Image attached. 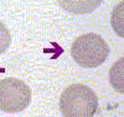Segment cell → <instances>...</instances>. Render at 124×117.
Returning <instances> with one entry per match:
<instances>
[{"instance_id":"1","label":"cell","mask_w":124,"mask_h":117,"mask_svg":"<svg viewBox=\"0 0 124 117\" xmlns=\"http://www.w3.org/2000/svg\"><path fill=\"white\" fill-rule=\"evenodd\" d=\"M97 110V95L85 84H72L61 94L60 111L65 117H93Z\"/></svg>"},{"instance_id":"2","label":"cell","mask_w":124,"mask_h":117,"mask_svg":"<svg viewBox=\"0 0 124 117\" xmlns=\"http://www.w3.org/2000/svg\"><path fill=\"white\" fill-rule=\"evenodd\" d=\"M109 54L107 42L97 33H85L77 37L71 47V56L82 68H97Z\"/></svg>"},{"instance_id":"3","label":"cell","mask_w":124,"mask_h":117,"mask_svg":"<svg viewBox=\"0 0 124 117\" xmlns=\"http://www.w3.org/2000/svg\"><path fill=\"white\" fill-rule=\"evenodd\" d=\"M31 101V90L16 78L0 80V110L9 113L24 111Z\"/></svg>"},{"instance_id":"4","label":"cell","mask_w":124,"mask_h":117,"mask_svg":"<svg viewBox=\"0 0 124 117\" xmlns=\"http://www.w3.org/2000/svg\"><path fill=\"white\" fill-rule=\"evenodd\" d=\"M103 0H58L60 6L65 11L75 15L89 14L101 5Z\"/></svg>"},{"instance_id":"5","label":"cell","mask_w":124,"mask_h":117,"mask_svg":"<svg viewBox=\"0 0 124 117\" xmlns=\"http://www.w3.org/2000/svg\"><path fill=\"white\" fill-rule=\"evenodd\" d=\"M109 83L119 94H124V57L118 59L109 70Z\"/></svg>"},{"instance_id":"6","label":"cell","mask_w":124,"mask_h":117,"mask_svg":"<svg viewBox=\"0 0 124 117\" xmlns=\"http://www.w3.org/2000/svg\"><path fill=\"white\" fill-rule=\"evenodd\" d=\"M110 26L116 35L124 38V0L113 7L110 15Z\"/></svg>"},{"instance_id":"7","label":"cell","mask_w":124,"mask_h":117,"mask_svg":"<svg viewBox=\"0 0 124 117\" xmlns=\"http://www.w3.org/2000/svg\"><path fill=\"white\" fill-rule=\"evenodd\" d=\"M10 42H11V36H10L9 30L6 28V26L0 21V54L9 48Z\"/></svg>"}]
</instances>
